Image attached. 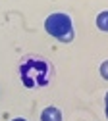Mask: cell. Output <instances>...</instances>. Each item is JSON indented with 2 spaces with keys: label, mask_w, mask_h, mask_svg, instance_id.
<instances>
[{
  "label": "cell",
  "mask_w": 108,
  "mask_h": 121,
  "mask_svg": "<svg viewBox=\"0 0 108 121\" xmlns=\"http://www.w3.org/2000/svg\"><path fill=\"white\" fill-rule=\"evenodd\" d=\"M19 75L25 86L29 88H37L48 83V75H50V65L39 58H27L19 65Z\"/></svg>",
  "instance_id": "1"
},
{
  "label": "cell",
  "mask_w": 108,
  "mask_h": 121,
  "mask_svg": "<svg viewBox=\"0 0 108 121\" xmlns=\"http://www.w3.org/2000/svg\"><path fill=\"white\" fill-rule=\"evenodd\" d=\"M44 29L48 35H52L60 42H71L75 37L71 17L68 13H52V16H48L44 19Z\"/></svg>",
  "instance_id": "2"
},
{
  "label": "cell",
  "mask_w": 108,
  "mask_h": 121,
  "mask_svg": "<svg viewBox=\"0 0 108 121\" xmlns=\"http://www.w3.org/2000/svg\"><path fill=\"white\" fill-rule=\"evenodd\" d=\"M41 121H62V112L54 106H48L41 112Z\"/></svg>",
  "instance_id": "3"
},
{
  "label": "cell",
  "mask_w": 108,
  "mask_h": 121,
  "mask_svg": "<svg viewBox=\"0 0 108 121\" xmlns=\"http://www.w3.org/2000/svg\"><path fill=\"white\" fill-rule=\"evenodd\" d=\"M106 16H108L106 12H100V16H99V19H97L99 29H102V31H106V29H108V25H106Z\"/></svg>",
  "instance_id": "4"
},
{
  "label": "cell",
  "mask_w": 108,
  "mask_h": 121,
  "mask_svg": "<svg viewBox=\"0 0 108 121\" xmlns=\"http://www.w3.org/2000/svg\"><path fill=\"white\" fill-rule=\"evenodd\" d=\"M12 121H27V119H23V117H15V119H12Z\"/></svg>",
  "instance_id": "5"
}]
</instances>
